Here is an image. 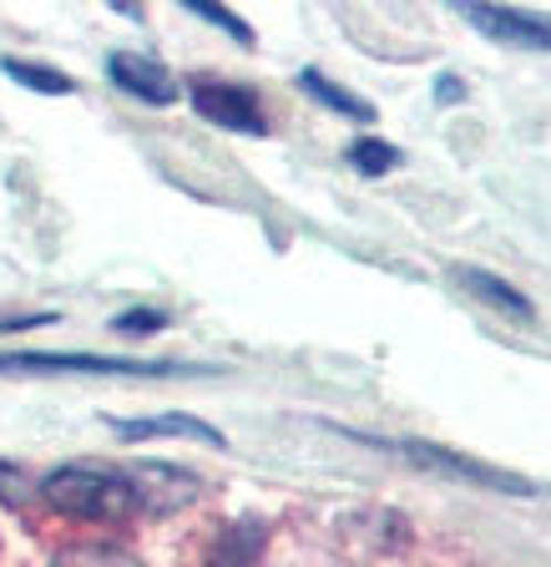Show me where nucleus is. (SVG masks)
Instances as JSON below:
<instances>
[{"mask_svg":"<svg viewBox=\"0 0 551 567\" xmlns=\"http://www.w3.org/2000/svg\"><path fill=\"white\" fill-rule=\"evenodd\" d=\"M41 496H46V507H56L71 522H127L147 507L137 472H122L106 461H66V466L46 472Z\"/></svg>","mask_w":551,"mask_h":567,"instance_id":"obj_1","label":"nucleus"},{"mask_svg":"<svg viewBox=\"0 0 551 567\" xmlns=\"http://www.w3.org/2000/svg\"><path fill=\"white\" fill-rule=\"evenodd\" d=\"M6 370H35V375H142V380H173V375H202L198 365H173V360H117V354H0V375Z\"/></svg>","mask_w":551,"mask_h":567,"instance_id":"obj_2","label":"nucleus"},{"mask_svg":"<svg viewBox=\"0 0 551 567\" xmlns=\"http://www.w3.org/2000/svg\"><path fill=\"white\" fill-rule=\"evenodd\" d=\"M198 117H208L212 127H228V132H248V137H263L269 132V117H263V102L253 86H238V82H198L188 86Z\"/></svg>","mask_w":551,"mask_h":567,"instance_id":"obj_3","label":"nucleus"},{"mask_svg":"<svg viewBox=\"0 0 551 567\" xmlns=\"http://www.w3.org/2000/svg\"><path fill=\"white\" fill-rule=\"evenodd\" d=\"M466 25L496 41V47H521V51H551V16L521 11V6H486V0H466L460 6Z\"/></svg>","mask_w":551,"mask_h":567,"instance_id":"obj_4","label":"nucleus"},{"mask_svg":"<svg viewBox=\"0 0 551 567\" xmlns=\"http://www.w3.org/2000/svg\"><path fill=\"white\" fill-rule=\"evenodd\" d=\"M106 76H112V86H122L127 96L153 102V106H173L177 96H183V86L173 82V71H167L163 61L142 56V51H112V56H106Z\"/></svg>","mask_w":551,"mask_h":567,"instance_id":"obj_5","label":"nucleus"},{"mask_svg":"<svg viewBox=\"0 0 551 567\" xmlns=\"http://www.w3.org/2000/svg\"><path fill=\"white\" fill-rule=\"evenodd\" d=\"M399 451H405L410 461H420V466H435V472L456 476V482L486 486V492L531 496V482H521V476H511V472H496V466H486V461H466V456H456V451H446V446H425V441H399Z\"/></svg>","mask_w":551,"mask_h":567,"instance_id":"obj_6","label":"nucleus"},{"mask_svg":"<svg viewBox=\"0 0 551 567\" xmlns=\"http://www.w3.org/2000/svg\"><path fill=\"white\" fill-rule=\"evenodd\" d=\"M112 431H117L122 441H157V436H183V441H202V446H228L223 431L208 421H198V415H147V421H106Z\"/></svg>","mask_w":551,"mask_h":567,"instance_id":"obj_7","label":"nucleus"},{"mask_svg":"<svg viewBox=\"0 0 551 567\" xmlns=\"http://www.w3.org/2000/svg\"><path fill=\"white\" fill-rule=\"evenodd\" d=\"M460 284H466V289H470L476 299H486L491 309H501V315L521 319V324H531V319H537V305H531V299L521 295L517 284L496 279V274H486V269H460Z\"/></svg>","mask_w":551,"mask_h":567,"instance_id":"obj_8","label":"nucleus"},{"mask_svg":"<svg viewBox=\"0 0 551 567\" xmlns=\"http://www.w3.org/2000/svg\"><path fill=\"white\" fill-rule=\"evenodd\" d=\"M299 86H304L309 96H314L319 106H329V112H340V117H354V122H375V106L364 102V96H354V92H344L340 82H329L319 66H304L299 71Z\"/></svg>","mask_w":551,"mask_h":567,"instance_id":"obj_9","label":"nucleus"},{"mask_svg":"<svg viewBox=\"0 0 551 567\" xmlns=\"http://www.w3.org/2000/svg\"><path fill=\"white\" fill-rule=\"evenodd\" d=\"M259 547H263L259 522H238V527H228L223 537H218V547H212V567H248L253 557H259Z\"/></svg>","mask_w":551,"mask_h":567,"instance_id":"obj_10","label":"nucleus"},{"mask_svg":"<svg viewBox=\"0 0 551 567\" xmlns=\"http://www.w3.org/2000/svg\"><path fill=\"white\" fill-rule=\"evenodd\" d=\"M0 71L11 76V82L31 86V92L41 96H71L76 92V82H71L66 71H51V66H35V61H15V56H0Z\"/></svg>","mask_w":551,"mask_h":567,"instance_id":"obj_11","label":"nucleus"},{"mask_svg":"<svg viewBox=\"0 0 551 567\" xmlns=\"http://www.w3.org/2000/svg\"><path fill=\"white\" fill-rule=\"evenodd\" d=\"M51 567H142L127 547H112V543H76V547H61L51 557Z\"/></svg>","mask_w":551,"mask_h":567,"instance_id":"obj_12","label":"nucleus"},{"mask_svg":"<svg viewBox=\"0 0 551 567\" xmlns=\"http://www.w3.org/2000/svg\"><path fill=\"white\" fill-rule=\"evenodd\" d=\"M350 167H360L364 177H380V173H389V167H399V147H389V142H380V137H360V142H350Z\"/></svg>","mask_w":551,"mask_h":567,"instance_id":"obj_13","label":"nucleus"},{"mask_svg":"<svg viewBox=\"0 0 551 567\" xmlns=\"http://www.w3.org/2000/svg\"><path fill=\"white\" fill-rule=\"evenodd\" d=\"M167 324L163 309H127V315L112 319V334H132V340H142V334H157Z\"/></svg>","mask_w":551,"mask_h":567,"instance_id":"obj_14","label":"nucleus"},{"mask_svg":"<svg viewBox=\"0 0 551 567\" xmlns=\"http://www.w3.org/2000/svg\"><path fill=\"white\" fill-rule=\"evenodd\" d=\"M188 11H193V16H202V21H212V25H218V31H228V35H233V41H243V47H248V41H253V31H248V21H238L233 11H223V6H208V0H188Z\"/></svg>","mask_w":551,"mask_h":567,"instance_id":"obj_15","label":"nucleus"},{"mask_svg":"<svg viewBox=\"0 0 551 567\" xmlns=\"http://www.w3.org/2000/svg\"><path fill=\"white\" fill-rule=\"evenodd\" d=\"M25 492H31V482H25V472L15 466V461H0V502H25Z\"/></svg>","mask_w":551,"mask_h":567,"instance_id":"obj_16","label":"nucleus"},{"mask_svg":"<svg viewBox=\"0 0 551 567\" xmlns=\"http://www.w3.org/2000/svg\"><path fill=\"white\" fill-rule=\"evenodd\" d=\"M435 96H440V102H460V96H466V86H460L456 76H440V82H435Z\"/></svg>","mask_w":551,"mask_h":567,"instance_id":"obj_17","label":"nucleus"}]
</instances>
